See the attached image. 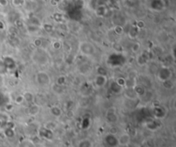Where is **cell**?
Listing matches in <instances>:
<instances>
[{
    "label": "cell",
    "mask_w": 176,
    "mask_h": 147,
    "mask_svg": "<svg viewBox=\"0 0 176 147\" xmlns=\"http://www.w3.org/2000/svg\"><path fill=\"white\" fill-rule=\"evenodd\" d=\"M35 81L39 85H47L50 83V77L45 71H39L35 76Z\"/></svg>",
    "instance_id": "1"
},
{
    "label": "cell",
    "mask_w": 176,
    "mask_h": 147,
    "mask_svg": "<svg viewBox=\"0 0 176 147\" xmlns=\"http://www.w3.org/2000/svg\"><path fill=\"white\" fill-rule=\"evenodd\" d=\"M87 47H86V46H85V42H82L81 46H80L81 52L83 53V54L87 55V56L93 55L94 53H95V47H94L93 45H91L90 42H87Z\"/></svg>",
    "instance_id": "2"
},
{
    "label": "cell",
    "mask_w": 176,
    "mask_h": 147,
    "mask_svg": "<svg viewBox=\"0 0 176 147\" xmlns=\"http://www.w3.org/2000/svg\"><path fill=\"white\" fill-rule=\"evenodd\" d=\"M95 83L97 87H103L106 83V77L103 74H99L95 78Z\"/></svg>",
    "instance_id": "3"
},
{
    "label": "cell",
    "mask_w": 176,
    "mask_h": 147,
    "mask_svg": "<svg viewBox=\"0 0 176 147\" xmlns=\"http://www.w3.org/2000/svg\"><path fill=\"white\" fill-rule=\"evenodd\" d=\"M134 92H135V94H136L137 96L141 97V96H143V94L145 93V90H144L143 86L138 84V85H136V86L134 87Z\"/></svg>",
    "instance_id": "4"
},
{
    "label": "cell",
    "mask_w": 176,
    "mask_h": 147,
    "mask_svg": "<svg viewBox=\"0 0 176 147\" xmlns=\"http://www.w3.org/2000/svg\"><path fill=\"white\" fill-rule=\"evenodd\" d=\"M118 142L121 144H126L128 142H129V137H128V135H126V134L122 135Z\"/></svg>",
    "instance_id": "5"
},
{
    "label": "cell",
    "mask_w": 176,
    "mask_h": 147,
    "mask_svg": "<svg viewBox=\"0 0 176 147\" xmlns=\"http://www.w3.org/2000/svg\"><path fill=\"white\" fill-rule=\"evenodd\" d=\"M7 119H8V116H7L6 114L0 113V127H3V124L7 122Z\"/></svg>",
    "instance_id": "6"
},
{
    "label": "cell",
    "mask_w": 176,
    "mask_h": 147,
    "mask_svg": "<svg viewBox=\"0 0 176 147\" xmlns=\"http://www.w3.org/2000/svg\"><path fill=\"white\" fill-rule=\"evenodd\" d=\"M23 99L24 101H27V102H31L32 100H33V94L29 93V92H26V93L23 95Z\"/></svg>",
    "instance_id": "7"
},
{
    "label": "cell",
    "mask_w": 176,
    "mask_h": 147,
    "mask_svg": "<svg viewBox=\"0 0 176 147\" xmlns=\"http://www.w3.org/2000/svg\"><path fill=\"white\" fill-rule=\"evenodd\" d=\"M24 0H13V3L15 6H20L23 3Z\"/></svg>",
    "instance_id": "8"
},
{
    "label": "cell",
    "mask_w": 176,
    "mask_h": 147,
    "mask_svg": "<svg viewBox=\"0 0 176 147\" xmlns=\"http://www.w3.org/2000/svg\"><path fill=\"white\" fill-rule=\"evenodd\" d=\"M7 3H8V1H7V0H0V5L5 6V5H7Z\"/></svg>",
    "instance_id": "9"
}]
</instances>
